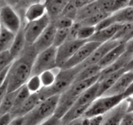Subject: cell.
I'll return each mask as SVG.
<instances>
[{
  "label": "cell",
  "instance_id": "obj_35",
  "mask_svg": "<svg viewBox=\"0 0 133 125\" xmlns=\"http://www.w3.org/2000/svg\"><path fill=\"white\" fill-rule=\"evenodd\" d=\"M51 22L53 23L57 29H68L73 26L75 21L71 18L60 16L55 20L51 21Z\"/></svg>",
  "mask_w": 133,
  "mask_h": 125
},
{
  "label": "cell",
  "instance_id": "obj_32",
  "mask_svg": "<svg viewBox=\"0 0 133 125\" xmlns=\"http://www.w3.org/2000/svg\"><path fill=\"white\" fill-rule=\"evenodd\" d=\"M96 31V27H93V26H81V25L80 27H79V29L77 33V39L81 40L88 41L89 39L94 35Z\"/></svg>",
  "mask_w": 133,
  "mask_h": 125
},
{
  "label": "cell",
  "instance_id": "obj_9",
  "mask_svg": "<svg viewBox=\"0 0 133 125\" xmlns=\"http://www.w3.org/2000/svg\"><path fill=\"white\" fill-rule=\"evenodd\" d=\"M99 43L94 41H87L79 48L75 54L63 65L61 69H69L81 65L90 57L94 49L99 46Z\"/></svg>",
  "mask_w": 133,
  "mask_h": 125
},
{
  "label": "cell",
  "instance_id": "obj_18",
  "mask_svg": "<svg viewBox=\"0 0 133 125\" xmlns=\"http://www.w3.org/2000/svg\"><path fill=\"white\" fill-rule=\"evenodd\" d=\"M132 57V55L129 54L127 52H125L114 63H112L111 65L107 67L106 68L101 70V73H100L99 80L103 79V78L110 75V74H112V73L115 72H117L118 70H122V69L123 68H126V67L128 65V64L129 63L130 61H131Z\"/></svg>",
  "mask_w": 133,
  "mask_h": 125
},
{
  "label": "cell",
  "instance_id": "obj_12",
  "mask_svg": "<svg viewBox=\"0 0 133 125\" xmlns=\"http://www.w3.org/2000/svg\"><path fill=\"white\" fill-rule=\"evenodd\" d=\"M56 31L57 28L51 22L50 24L43 31L42 33L38 38L35 43L32 44L36 53H38L53 46Z\"/></svg>",
  "mask_w": 133,
  "mask_h": 125
},
{
  "label": "cell",
  "instance_id": "obj_51",
  "mask_svg": "<svg viewBox=\"0 0 133 125\" xmlns=\"http://www.w3.org/2000/svg\"><path fill=\"white\" fill-rule=\"evenodd\" d=\"M133 96V82L129 85V87L127 88V89L123 93V97L124 99L129 96Z\"/></svg>",
  "mask_w": 133,
  "mask_h": 125
},
{
  "label": "cell",
  "instance_id": "obj_45",
  "mask_svg": "<svg viewBox=\"0 0 133 125\" xmlns=\"http://www.w3.org/2000/svg\"><path fill=\"white\" fill-rule=\"evenodd\" d=\"M61 120L58 118L57 117L53 116L52 117H51L49 119H48V121H45V122H44L43 124H42L41 125H61Z\"/></svg>",
  "mask_w": 133,
  "mask_h": 125
},
{
  "label": "cell",
  "instance_id": "obj_23",
  "mask_svg": "<svg viewBox=\"0 0 133 125\" xmlns=\"http://www.w3.org/2000/svg\"><path fill=\"white\" fill-rule=\"evenodd\" d=\"M99 83L98 82L91 86L90 88L83 92L77 100L74 105H90L98 97Z\"/></svg>",
  "mask_w": 133,
  "mask_h": 125
},
{
  "label": "cell",
  "instance_id": "obj_53",
  "mask_svg": "<svg viewBox=\"0 0 133 125\" xmlns=\"http://www.w3.org/2000/svg\"><path fill=\"white\" fill-rule=\"evenodd\" d=\"M20 0H5V2L6 5H10L12 7L15 8L18 5Z\"/></svg>",
  "mask_w": 133,
  "mask_h": 125
},
{
  "label": "cell",
  "instance_id": "obj_41",
  "mask_svg": "<svg viewBox=\"0 0 133 125\" xmlns=\"http://www.w3.org/2000/svg\"><path fill=\"white\" fill-rule=\"evenodd\" d=\"M103 116L94 117H86L84 125H101Z\"/></svg>",
  "mask_w": 133,
  "mask_h": 125
},
{
  "label": "cell",
  "instance_id": "obj_30",
  "mask_svg": "<svg viewBox=\"0 0 133 125\" xmlns=\"http://www.w3.org/2000/svg\"><path fill=\"white\" fill-rule=\"evenodd\" d=\"M31 95V93L29 92L27 87H26L25 84L22 86V87H20L18 89V92H17L15 100H14V104H13L12 109L10 113L18 109L25 102V101Z\"/></svg>",
  "mask_w": 133,
  "mask_h": 125
},
{
  "label": "cell",
  "instance_id": "obj_5",
  "mask_svg": "<svg viewBox=\"0 0 133 125\" xmlns=\"http://www.w3.org/2000/svg\"><path fill=\"white\" fill-rule=\"evenodd\" d=\"M57 48L53 46L36 55L31 76H39L44 72L52 70L57 66Z\"/></svg>",
  "mask_w": 133,
  "mask_h": 125
},
{
  "label": "cell",
  "instance_id": "obj_50",
  "mask_svg": "<svg viewBox=\"0 0 133 125\" xmlns=\"http://www.w3.org/2000/svg\"><path fill=\"white\" fill-rule=\"evenodd\" d=\"M126 52L133 55V39L129 40L125 43Z\"/></svg>",
  "mask_w": 133,
  "mask_h": 125
},
{
  "label": "cell",
  "instance_id": "obj_58",
  "mask_svg": "<svg viewBox=\"0 0 133 125\" xmlns=\"http://www.w3.org/2000/svg\"><path fill=\"white\" fill-rule=\"evenodd\" d=\"M1 6H0V8H1Z\"/></svg>",
  "mask_w": 133,
  "mask_h": 125
},
{
  "label": "cell",
  "instance_id": "obj_47",
  "mask_svg": "<svg viewBox=\"0 0 133 125\" xmlns=\"http://www.w3.org/2000/svg\"><path fill=\"white\" fill-rule=\"evenodd\" d=\"M7 92V79H6L5 83L0 87V104Z\"/></svg>",
  "mask_w": 133,
  "mask_h": 125
},
{
  "label": "cell",
  "instance_id": "obj_37",
  "mask_svg": "<svg viewBox=\"0 0 133 125\" xmlns=\"http://www.w3.org/2000/svg\"><path fill=\"white\" fill-rule=\"evenodd\" d=\"M41 1L42 0H20L19 3L14 9L16 10V11L19 13L22 19L23 20V15H24V12L26 9L32 4L41 2Z\"/></svg>",
  "mask_w": 133,
  "mask_h": 125
},
{
  "label": "cell",
  "instance_id": "obj_24",
  "mask_svg": "<svg viewBox=\"0 0 133 125\" xmlns=\"http://www.w3.org/2000/svg\"><path fill=\"white\" fill-rule=\"evenodd\" d=\"M99 8L97 3V1L90 3L88 5H85L83 7L80 8L77 10L76 17L75 19V22L80 23L82 21L90 18L92 16L94 15L96 13L100 12Z\"/></svg>",
  "mask_w": 133,
  "mask_h": 125
},
{
  "label": "cell",
  "instance_id": "obj_20",
  "mask_svg": "<svg viewBox=\"0 0 133 125\" xmlns=\"http://www.w3.org/2000/svg\"><path fill=\"white\" fill-rule=\"evenodd\" d=\"M27 44H27L25 36L24 23H23L19 31L15 35L14 42H13L12 45L9 50L10 54L14 59L20 56V55L23 53L24 49H25Z\"/></svg>",
  "mask_w": 133,
  "mask_h": 125
},
{
  "label": "cell",
  "instance_id": "obj_17",
  "mask_svg": "<svg viewBox=\"0 0 133 125\" xmlns=\"http://www.w3.org/2000/svg\"><path fill=\"white\" fill-rule=\"evenodd\" d=\"M125 52V43L121 42L118 46L110 49L97 65L101 68V70H103L116 61Z\"/></svg>",
  "mask_w": 133,
  "mask_h": 125
},
{
  "label": "cell",
  "instance_id": "obj_31",
  "mask_svg": "<svg viewBox=\"0 0 133 125\" xmlns=\"http://www.w3.org/2000/svg\"><path fill=\"white\" fill-rule=\"evenodd\" d=\"M110 13L100 11L99 12L96 13L94 15L92 16L90 18L84 20L80 22V24L81 26H93V27H96L99 23H101L103 20L107 18L108 16L110 15Z\"/></svg>",
  "mask_w": 133,
  "mask_h": 125
},
{
  "label": "cell",
  "instance_id": "obj_26",
  "mask_svg": "<svg viewBox=\"0 0 133 125\" xmlns=\"http://www.w3.org/2000/svg\"><path fill=\"white\" fill-rule=\"evenodd\" d=\"M101 70H102L99 66L98 65H93L86 66L78 72L76 77H75L74 82L90 79V78H92L93 77L100 75Z\"/></svg>",
  "mask_w": 133,
  "mask_h": 125
},
{
  "label": "cell",
  "instance_id": "obj_21",
  "mask_svg": "<svg viewBox=\"0 0 133 125\" xmlns=\"http://www.w3.org/2000/svg\"><path fill=\"white\" fill-rule=\"evenodd\" d=\"M46 14V8L44 2L36 3L26 9L23 15V20L25 22L36 20L42 18Z\"/></svg>",
  "mask_w": 133,
  "mask_h": 125
},
{
  "label": "cell",
  "instance_id": "obj_2",
  "mask_svg": "<svg viewBox=\"0 0 133 125\" xmlns=\"http://www.w3.org/2000/svg\"><path fill=\"white\" fill-rule=\"evenodd\" d=\"M81 70L79 66L69 69H61L54 83L49 87H42L38 92L42 100L64 92L74 83L77 74Z\"/></svg>",
  "mask_w": 133,
  "mask_h": 125
},
{
  "label": "cell",
  "instance_id": "obj_3",
  "mask_svg": "<svg viewBox=\"0 0 133 125\" xmlns=\"http://www.w3.org/2000/svg\"><path fill=\"white\" fill-rule=\"evenodd\" d=\"M59 95L43 100L23 117V125H41L54 116Z\"/></svg>",
  "mask_w": 133,
  "mask_h": 125
},
{
  "label": "cell",
  "instance_id": "obj_13",
  "mask_svg": "<svg viewBox=\"0 0 133 125\" xmlns=\"http://www.w3.org/2000/svg\"><path fill=\"white\" fill-rule=\"evenodd\" d=\"M133 82V70L125 72L102 96H114L123 95Z\"/></svg>",
  "mask_w": 133,
  "mask_h": 125
},
{
  "label": "cell",
  "instance_id": "obj_46",
  "mask_svg": "<svg viewBox=\"0 0 133 125\" xmlns=\"http://www.w3.org/2000/svg\"><path fill=\"white\" fill-rule=\"evenodd\" d=\"M124 100L127 103V112L133 113V96L126 98Z\"/></svg>",
  "mask_w": 133,
  "mask_h": 125
},
{
  "label": "cell",
  "instance_id": "obj_27",
  "mask_svg": "<svg viewBox=\"0 0 133 125\" xmlns=\"http://www.w3.org/2000/svg\"><path fill=\"white\" fill-rule=\"evenodd\" d=\"M16 34L1 27L0 32V53L10 50Z\"/></svg>",
  "mask_w": 133,
  "mask_h": 125
},
{
  "label": "cell",
  "instance_id": "obj_44",
  "mask_svg": "<svg viewBox=\"0 0 133 125\" xmlns=\"http://www.w3.org/2000/svg\"><path fill=\"white\" fill-rule=\"evenodd\" d=\"M12 119V117L10 113H7V114L1 116L0 117V125H9Z\"/></svg>",
  "mask_w": 133,
  "mask_h": 125
},
{
  "label": "cell",
  "instance_id": "obj_4",
  "mask_svg": "<svg viewBox=\"0 0 133 125\" xmlns=\"http://www.w3.org/2000/svg\"><path fill=\"white\" fill-rule=\"evenodd\" d=\"M124 100L123 95L114 96H101L90 105L84 117H94L103 116Z\"/></svg>",
  "mask_w": 133,
  "mask_h": 125
},
{
  "label": "cell",
  "instance_id": "obj_55",
  "mask_svg": "<svg viewBox=\"0 0 133 125\" xmlns=\"http://www.w3.org/2000/svg\"><path fill=\"white\" fill-rule=\"evenodd\" d=\"M4 5H6L5 2V0H0V6L2 7Z\"/></svg>",
  "mask_w": 133,
  "mask_h": 125
},
{
  "label": "cell",
  "instance_id": "obj_25",
  "mask_svg": "<svg viewBox=\"0 0 133 125\" xmlns=\"http://www.w3.org/2000/svg\"><path fill=\"white\" fill-rule=\"evenodd\" d=\"M90 105H74L72 108L65 114V115L61 118L62 124H66L71 121L84 116L86 111Z\"/></svg>",
  "mask_w": 133,
  "mask_h": 125
},
{
  "label": "cell",
  "instance_id": "obj_14",
  "mask_svg": "<svg viewBox=\"0 0 133 125\" xmlns=\"http://www.w3.org/2000/svg\"><path fill=\"white\" fill-rule=\"evenodd\" d=\"M127 113V103L123 100L114 109L103 116L101 125H119Z\"/></svg>",
  "mask_w": 133,
  "mask_h": 125
},
{
  "label": "cell",
  "instance_id": "obj_36",
  "mask_svg": "<svg viewBox=\"0 0 133 125\" xmlns=\"http://www.w3.org/2000/svg\"><path fill=\"white\" fill-rule=\"evenodd\" d=\"M14 59L9 51L0 53V73L11 65Z\"/></svg>",
  "mask_w": 133,
  "mask_h": 125
},
{
  "label": "cell",
  "instance_id": "obj_34",
  "mask_svg": "<svg viewBox=\"0 0 133 125\" xmlns=\"http://www.w3.org/2000/svg\"><path fill=\"white\" fill-rule=\"evenodd\" d=\"M68 29H57L55 36L54 43L53 46L56 48H58L61 45H62L64 42L68 40L69 34Z\"/></svg>",
  "mask_w": 133,
  "mask_h": 125
},
{
  "label": "cell",
  "instance_id": "obj_40",
  "mask_svg": "<svg viewBox=\"0 0 133 125\" xmlns=\"http://www.w3.org/2000/svg\"><path fill=\"white\" fill-rule=\"evenodd\" d=\"M131 0H115L112 9V14L129 6Z\"/></svg>",
  "mask_w": 133,
  "mask_h": 125
},
{
  "label": "cell",
  "instance_id": "obj_8",
  "mask_svg": "<svg viewBox=\"0 0 133 125\" xmlns=\"http://www.w3.org/2000/svg\"><path fill=\"white\" fill-rule=\"evenodd\" d=\"M86 42L85 40L79 39L67 40L62 45L58 46L57 53V66L61 68Z\"/></svg>",
  "mask_w": 133,
  "mask_h": 125
},
{
  "label": "cell",
  "instance_id": "obj_57",
  "mask_svg": "<svg viewBox=\"0 0 133 125\" xmlns=\"http://www.w3.org/2000/svg\"><path fill=\"white\" fill-rule=\"evenodd\" d=\"M1 26H0V32H1Z\"/></svg>",
  "mask_w": 133,
  "mask_h": 125
},
{
  "label": "cell",
  "instance_id": "obj_56",
  "mask_svg": "<svg viewBox=\"0 0 133 125\" xmlns=\"http://www.w3.org/2000/svg\"><path fill=\"white\" fill-rule=\"evenodd\" d=\"M133 5V0H131V3H130V5Z\"/></svg>",
  "mask_w": 133,
  "mask_h": 125
},
{
  "label": "cell",
  "instance_id": "obj_7",
  "mask_svg": "<svg viewBox=\"0 0 133 125\" xmlns=\"http://www.w3.org/2000/svg\"><path fill=\"white\" fill-rule=\"evenodd\" d=\"M51 19L48 14L36 20L24 23V32L28 44H33L43 31L51 23Z\"/></svg>",
  "mask_w": 133,
  "mask_h": 125
},
{
  "label": "cell",
  "instance_id": "obj_11",
  "mask_svg": "<svg viewBox=\"0 0 133 125\" xmlns=\"http://www.w3.org/2000/svg\"><path fill=\"white\" fill-rule=\"evenodd\" d=\"M121 42H122L119 41V40L112 39V40L101 44L94 49V51L92 52L90 57L83 63L79 65V66L81 69H83V68L90 66V65H97L98 63L105 57V55L110 49L118 46Z\"/></svg>",
  "mask_w": 133,
  "mask_h": 125
},
{
  "label": "cell",
  "instance_id": "obj_19",
  "mask_svg": "<svg viewBox=\"0 0 133 125\" xmlns=\"http://www.w3.org/2000/svg\"><path fill=\"white\" fill-rule=\"evenodd\" d=\"M70 0H44V3L46 8L48 15L53 21L59 17Z\"/></svg>",
  "mask_w": 133,
  "mask_h": 125
},
{
  "label": "cell",
  "instance_id": "obj_6",
  "mask_svg": "<svg viewBox=\"0 0 133 125\" xmlns=\"http://www.w3.org/2000/svg\"><path fill=\"white\" fill-rule=\"evenodd\" d=\"M24 22L19 13L12 7L4 5L0 8V26L3 28L16 34Z\"/></svg>",
  "mask_w": 133,
  "mask_h": 125
},
{
  "label": "cell",
  "instance_id": "obj_52",
  "mask_svg": "<svg viewBox=\"0 0 133 125\" xmlns=\"http://www.w3.org/2000/svg\"><path fill=\"white\" fill-rule=\"evenodd\" d=\"M9 125H23V117L13 118Z\"/></svg>",
  "mask_w": 133,
  "mask_h": 125
},
{
  "label": "cell",
  "instance_id": "obj_16",
  "mask_svg": "<svg viewBox=\"0 0 133 125\" xmlns=\"http://www.w3.org/2000/svg\"><path fill=\"white\" fill-rule=\"evenodd\" d=\"M41 101L42 99L40 98L38 92L31 94L29 97L18 109L10 113V114L11 115L12 118H17V117H23L31 111H32Z\"/></svg>",
  "mask_w": 133,
  "mask_h": 125
},
{
  "label": "cell",
  "instance_id": "obj_10",
  "mask_svg": "<svg viewBox=\"0 0 133 125\" xmlns=\"http://www.w3.org/2000/svg\"><path fill=\"white\" fill-rule=\"evenodd\" d=\"M133 23V5H129L118 12L112 13L96 27V31L109 27L114 23L125 24Z\"/></svg>",
  "mask_w": 133,
  "mask_h": 125
},
{
  "label": "cell",
  "instance_id": "obj_28",
  "mask_svg": "<svg viewBox=\"0 0 133 125\" xmlns=\"http://www.w3.org/2000/svg\"><path fill=\"white\" fill-rule=\"evenodd\" d=\"M18 91V89L6 94L0 104V117L7 113H10L11 111Z\"/></svg>",
  "mask_w": 133,
  "mask_h": 125
},
{
  "label": "cell",
  "instance_id": "obj_54",
  "mask_svg": "<svg viewBox=\"0 0 133 125\" xmlns=\"http://www.w3.org/2000/svg\"><path fill=\"white\" fill-rule=\"evenodd\" d=\"M126 70H133V57L131 59V61H130L129 63L128 64V65L126 67Z\"/></svg>",
  "mask_w": 133,
  "mask_h": 125
},
{
  "label": "cell",
  "instance_id": "obj_43",
  "mask_svg": "<svg viewBox=\"0 0 133 125\" xmlns=\"http://www.w3.org/2000/svg\"><path fill=\"white\" fill-rule=\"evenodd\" d=\"M119 125H133V113H127L122 120Z\"/></svg>",
  "mask_w": 133,
  "mask_h": 125
},
{
  "label": "cell",
  "instance_id": "obj_59",
  "mask_svg": "<svg viewBox=\"0 0 133 125\" xmlns=\"http://www.w3.org/2000/svg\"></svg>",
  "mask_w": 133,
  "mask_h": 125
},
{
  "label": "cell",
  "instance_id": "obj_33",
  "mask_svg": "<svg viewBox=\"0 0 133 125\" xmlns=\"http://www.w3.org/2000/svg\"><path fill=\"white\" fill-rule=\"evenodd\" d=\"M25 85L31 94L38 92L42 87L39 76H31L25 83Z\"/></svg>",
  "mask_w": 133,
  "mask_h": 125
},
{
  "label": "cell",
  "instance_id": "obj_1",
  "mask_svg": "<svg viewBox=\"0 0 133 125\" xmlns=\"http://www.w3.org/2000/svg\"><path fill=\"white\" fill-rule=\"evenodd\" d=\"M37 54L33 46L27 44L20 56L14 60L9 67L6 78L8 92L17 91L27 83L31 76Z\"/></svg>",
  "mask_w": 133,
  "mask_h": 125
},
{
  "label": "cell",
  "instance_id": "obj_48",
  "mask_svg": "<svg viewBox=\"0 0 133 125\" xmlns=\"http://www.w3.org/2000/svg\"><path fill=\"white\" fill-rule=\"evenodd\" d=\"M84 120H85V117L83 116V117H79L77 119L71 121V122H68V123L64 125H84Z\"/></svg>",
  "mask_w": 133,
  "mask_h": 125
},
{
  "label": "cell",
  "instance_id": "obj_38",
  "mask_svg": "<svg viewBox=\"0 0 133 125\" xmlns=\"http://www.w3.org/2000/svg\"><path fill=\"white\" fill-rule=\"evenodd\" d=\"M77 10L78 9L70 1L69 3L67 5V6L64 9L61 16L71 18V19L74 20L75 21L77 12Z\"/></svg>",
  "mask_w": 133,
  "mask_h": 125
},
{
  "label": "cell",
  "instance_id": "obj_39",
  "mask_svg": "<svg viewBox=\"0 0 133 125\" xmlns=\"http://www.w3.org/2000/svg\"><path fill=\"white\" fill-rule=\"evenodd\" d=\"M115 0H96L100 10L112 14V9Z\"/></svg>",
  "mask_w": 133,
  "mask_h": 125
},
{
  "label": "cell",
  "instance_id": "obj_29",
  "mask_svg": "<svg viewBox=\"0 0 133 125\" xmlns=\"http://www.w3.org/2000/svg\"><path fill=\"white\" fill-rule=\"evenodd\" d=\"M61 68L58 67L52 70H47L39 75L42 87H49L54 83L58 72Z\"/></svg>",
  "mask_w": 133,
  "mask_h": 125
},
{
  "label": "cell",
  "instance_id": "obj_42",
  "mask_svg": "<svg viewBox=\"0 0 133 125\" xmlns=\"http://www.w3.org/2000/svg\"><path fill=\"white\" fill-rule=\"evenodd\" d=\"M96 0H70V2L77 9L88 5L90 3L94 2Z\"/></svg>",
  "mask_w": 133,
  "mask_h": 125
},
{
  "label": "cell",
  "instance_id": "obj_15",
  "mask_svg": "<svg viewBox=\"0 0 133 125\" xmlns=\"http://www.w3.org/2000/svg\"><path fill=\"white\" fill-rule=\"evenodd\" d=\"M122 24L119 23H114L109 27L97 30L94 35L89 39L88 41H94L99 44H103L112 40L120 28Z\"/></svg>",
  "mask_w": 133,
  "mask_h": 125
},
{
  "label": "cell",
  "instance_id": "obj_22",
  "mask_svg": "<svg viewBox=\"0 0 133 125\" xmlns=\"http://www.w3.org/2000/svg\"><path fill=\"white\" fill-rule=\"evenodd\" d=\"M125 71H127L126 68L122 69L118 71L115 72L105 77L103 79H99L98 81L99 83V89H98V97L102 96L108 89L110 88L115 83L117 79L123 74Z\"/></svg>",
  "mask_w": 133,
  "mask_h": 125
},
{
  "label": "cell",
  "instance_id": "obj_49",
  "mask_svg": "<svg viewBox=\"0 0 133 125\" xmlns=\"http://www.w3.org/2000/svg\"><path fill=\"white\" fill-rule=\"evenodd\" d=\"M9 67H10V66H9ZM9 67L5 69L3 71H2L0 73V87L3 85V84L5 82V81H6V78H7L8 72H9Z\"/></svg>",
  "mask_w": 133,
  "mask_h": 125
}]
</instances>
